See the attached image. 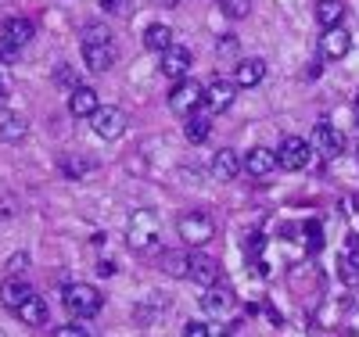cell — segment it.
<instances>
[{
	"label": "cell",
	"mask_w": 359,
	"mask_h": 337,
	"mask_svg": "<svg viewBox=\"0 0 359 337\" xmlns=\"http://www.w3.org/2000/svg\"><path fill=\"white\" fill-rule=\"evenodd\" d=\"M184 337H208V323H201V319H191V323L184 326Z\"/></svg>",
	"instance_id": "cell-35"
},
{
	"label": "cell",
	"mask_w": 359,
	"mask_h": 337,
	"mask_svg": "<svg viewBox=\"0 0 359 337\" xmlns=\"http://www.w3.org/2000/svg\"><path fill=\"white\" fill-rule=\"evenodd\" d=\"M201 101H205V90L194 79H180L169 94V108L180 115H194V108H201Z\"/></svg>",
	"instance_id": "cell-3"
},
{
	"label": "cell",
	"mask_w": 359,
	"mask_h": 337,
	"mask_svg": "<svg viewBox=\"0 0 359 337\" xmlns=\"http://www.w3.org/2000/svg\"><path fill=\"white\" fill-rule=\"evenodd\" d=\"M266 79V61L262 57H245L233 69V86H259Z\"/></svg>",
	"instance_id": "cell-14"
},
{
	"label": "cell",
	"mask_w": 359,
	"mask_h": 337,
	"mask_svg": "<svg viewBox=\"0 0 359 337\" xmlns=\"http://www.w3.org/2000/svg\"><path fill=\"white\" fill-rule=\"evenodd\" d=\"M0 337H4V333H0Z\"/></svg>",
	"instance_id": "cell-43"
},
{
	"label": "cell",
	"mask_w": 359,
	"mask_h": 337,
	"mask_svg": "<svg viewBox=\"0 0 359 337\" xmlns=\"http://www.w3.org/2000/svg\"><path fill=\"white\" fill-rule=\"evenodd\" d=\"M62 301H65V309H69L72 319H90V316H97L101 305H104L101 291L90 287V284H72V287H65Z\"/></svg>",
	"instance_id": "cell-1"
},
{
	"label": "cell",
	"mask_w": 359,
	"mask_h": 337,
	"mask_svg": "<svg viewBox=\"0 0 359 337\" xmlns=\"http://www.w3.org/2000/svg\"><path fill=\"white\" fill-rule=\"evenodd\" d=\"M355 126H359V101H355Z\"/></svg>",
	"instance_id": "cell-42"
},
{
	"label": "cell",
	"mask_w": 359,
	"mask_h": 337,
	"mask_svg": "<svg viewBox=\"0 0 359 337\" xmlns=\"http://www.w3.org/2000/svg\"><path fill=\"white\" fill-rule=\"evenodd\" d=\"M101 4H104L108 11H130V8H126V0H101Z\"/></svg>",
	"instance_id": "cell-38"
},
{
	"label": "cell",
	"mask_w": 359,
	"mask_h": 337,
	"mask_svg": "<svg viewBox=\"0 0 359 337\" xmlns=\"http://www.w3.org/2000/svg\"><path fill=\"white\" fill-rule=\"evenodd\" d=\"M97 273H101V277H111L115 266H111V262H101V266H97Z\"/></svg>",
	"instance_id": "cell-39"
},
{
	"label": "cell",
	"mask_w": 359,
	"mask_h": 337,
	"mask_svg": "<svg viewBox=\"0 0 359 337\" xmlns=\"http://www.w3.org/2000/svg\"><path fill=\"white\" fill-rule=\"evenodd\" d=\"M187 69H191V50H187V47L172 43L169 50H162V76H169V79H184Z\"/></svg>",
	"instance_id": "cell-10"
},
{
	"label": "cell",
	"mask_w": 359,
	"mask_h": 337,
	"mask_svg": "<svg viewBox=\"0 0 359 337\" xmlns=\"http://www.w3.org/2000/svg\"><path fill=\"white\" fill-rule=\"evenodd\" d=\"M277 162H280V169H291V172L302 169L309 162V144L302 137H284L277 147Z\"/></svg>",
	"instance_id": "cell-6"
},
{
	"label": "cell",
	"mask_w": 359,
	"mask_h": 337,
	"mask_svg": "<svg viewBox=\"0 0 359 337\" xmlns=\"http://www.w3.org/2000/svg\"><path fill=\"white\" fill-rule=\"evenodd\" d=\"M97 108H101L97 90H90V86H76L72 94H69V111H72L76 118H90Z\"/></svg>",
	"instance_id": "cell-15"
},
{
	"label": "cell",
	"mask_w": 359,
	"mask_h": 337,
	"mask_svg": "<svg viewBox=\"0 0 359 337\" xmlns=\"http://www.w3.org/2000/svg\"><path fill=\"white\" fill-rule=\"evenodd\" d=\"M54 337H90V330L79 326V323H65V326H57V330H54Z\"/></svg>",
	"instance_id": "cell-32"
},
{
	"label": "cell",
	"mask_w": 359,
	"mask_h": 337,
	"mask_svg": "<svg viewBox=\"0 0 359 337\" xmlns=\"http://www.w3.org/2000/svg\"><path fill=\"white\" fill-rule=\"evenodd\" d=\"M130 248L144 252V248H151L155 237H158V219H155V212H137V216L130 219Z\"/></svg>",
	"instance_id": "cell-5"
},
{
	"label": "cell",
	"mask_w": 359,
	"mask_h": 337,
	"mask_svg": "<svg viewBox=\"0 0 359 337\" xmlns=\"http://www.w3.org/2000/svg\"><path fill=\"white\" fill-rule=\"evenodd\" d=\"M338 273H341V280H345V284H355V280H359V248H352L348 255H341Z\"/></svg>",
	"instance_id": "cell-27"
},
{
	"label": "cell",
	"mask_w": 359,
	"mask_h": 337,
	"mask_svg": "<svg viewBox=\"0 0 359 337\" xmlns=\"http://www.w3.org/2000/svg\"><path fill=\"white\" fill-rule=\"evenodd\" d=\"M25 269H29V255L25 252H15L8 259V273H11V277H18V273H25Z\"/></svg>",
	"instance_id": "cell-31"
},
{
	"label": "cell",
	"mask_w": 359,
	"mask_h": 337,
	"mask_svg": "<svg viewBox=\"0 0 359 337\" xmlns=\"http://www.w3.org/2000/svg\"><path fill=\"white\" fill-rule=\"evenodd\" d=\"M4 104H8V90H4V86H0V108H4Z\"/></svg>",
	"instance_id": "cell-41"
},
{
	"label": "cell",
	"mask_w": 359,
	"mask_h": 337,
	"mask_svg": "<svg viewBox=\"0 0 359 337\" xmlns=\"http://www.w3.org/2000/svg\"><path fill=\"white\" fill-rule=\"evenodd\" d=\"M36 291L29 287L25 280H18V277H11V280H4V287H0V301H4V309H11V312H18L22 305L33 298Z\"/></svg>",
	"instance_id": "cell-13"
},
{
	"label": "cell",
	"mask_w": 359,
	"mask_h": 337,
	"mask_svg": "<svg viewBox=\"0 0 359 337\" xmlns=\"http://www.w3.org/2000/svg\"><path fill=\"white\" fill-rule=\"evenodd\" d=\"M165 305H169V301H165V298H162L158 291H151V298H147V305H140V309H137V319H140V323H155V319H158V316L165 312Z\"/></svg>",
	"instance_id": "cell-25"
},
{
	"label": "cell",
	"mask_w": 359,
	"mask_h": 337,
	"mask_svg": "<svg viewBox=\"0 0 359 337\" xmlns=\"http://www.w3.org/2000/svg\"><path fill=\"white\" fill-rule=\"evenodd\" d=\"M33 33H36V29H33V22H29V18H8L4 22V40L8 43H15V47H25L29 40H33Z\"/></svg>",
	"instance_id": "cell-19"
},
{
	"label": "cell",
	"mask_w": 359,
	"mask_h": 337,
	"mask_svg": "<svg viewBox=\"0 0 359 337\" xmlns=\"http://www.w3.org/2000/svg\"><path fill=\"white\" fill-rule=\"evenodd\" d=\"M54 79L62 83V86H69V90H76V86H79V83H76V72H72L69 65H62V69H57V72H54Z\"/></svg>",
	"instance_id": "cell-34"
},
{
	"label": "cell",
	"mask_w": 359,
	"mask_h": 337,
	"mask_svg": "<svg viewBox=\"0 0 359 337\" xmlns=\"http://www.w3.org/2000/svg\"><path fill=\"white\" fill-rule=\"evenodd\" d=\"M90 126H94V133L101 140H118L126 133V111L118 108H97L94 115H90Z\"/></svg>",
	"instance_id": "cell-4"
},
{
	"label": "cell",
	"mask_w": 359,
	"mask_h": 337,
	"mask_svg": "<svg viewBox=\"0 0 359 337\" xmlns=\"http://www.w3.org/2000/svg\"><path fill=\"white\" fill-rule=\"evenodd\" d=\"M219 11H223L226 18H248L252 0H219Z\"/></svg>",
	"instance_id": "cell-30"
},
{
	"label": "cell",
	"mask_w": 359,
	"mask_h": 337,
	"mask_svg": "<svg viewBox=\"0 0 359 337\" xmlns=\"http://www.w3.org/2000/svg\"><path fill=\"white\" fill-rule=\"evenodd\" d=\"M90 169H94V162H90V158H62V172H65L69 179H79V176H86Z\"/></svg>",
	"instance_id": "cell-29"
},
{
	"label": "cell",
	"mask_w": 359,
	"mask_h": 337,
	"mask_svg": "<svg viewBox=\"0 0 359 337\" xmlns=\"http://www.w3.org/2000/svg\"><path fill=\"white\" fill-rule=\"evenodd\" d=\"M313 140H316V151H323L327 158H334V155H341V151H345V133L334 130L331 122H320L316 133H313Z\"/></svg>",
	"instance_id": "cell-12"
},
{
	"label": "cell",
	"mask_w": 359,
	"mask_h": 337,
	"mask_svg": "<svg viewBox=\"0 0 359 337\" xmlns=\"http://www.w3.org/2000/svg\"><path fill=\"white\" fill-rule=\"evenodd\" d=\"M348 47H352V40H348V33H345L341 25L323 29V36H320V50H323V57L338 61V57H345V54H348Z\"/></svg>",
	"instance_id": "cell-11"
},
{
	"label": "cell",
	"mask_w": 359,
	"mask_h": 337,
	"mask_svg": "<svg viewBox=\"0 0 359 337\" xmlns=\"http://www.w3.org/2000/svg\"><path fill=\"white\" fill-rule=\"evenodd\" d=\"M25 133H29V122L18 118V115H8L4 122H0V140H8V144H18Z\"/></svg>",
	"instance_id": "cell-23"
},
{
	"label": "cell",
	"mask_w": 359,
	"mask_h": 337,
	"mask_svg": "<svg viewBox=\"0 0 359 337\" xmlns=\"http://www.w3.org/2000/svg\"><path fill=\"white\" fill-rule=\"evenodd\" d=\"M306 233H309V248L320 252V248H323V230H320V223H306Z\"/></svg>",
	"instance_id": "cell-33"
},
{
	"label": "cell",
	"mask_w": 359,
	"mask_h": 337,
	"mask_svg": "<svg viewBox=\"0 0 359 337\" xmlns=\"http://www.w3.org/2000/svg\"><path fill=\"white\" fill-rule=\"evenodd\" d=\"M187 280H194L201 291L212 287V284H219V262L208 259V255H191V273H187Z\"/></svg>",
	"instance_id": "cell-8"
},
{
	"label": "cell",
	"mask_w": 359,
	"mask_h": 337,
	"mask_svg": "<svg viewBox=\"0 0 359 337\" xmlns=\"http://www.w3.org/2000/svg\"><path fill=\"white\" fill-rule=\"evenodd\" d=\"M162 269L169 273V277L187 280V273H191V255H176V252H169V255L162 259Z\"/></svg>",
	"instance_id": "cell-26"
},
{
	"label": "cell",
	"mask_w": 359,
	"mask_h": 337,
	"mask_svg": "<svg viewBox=\"0 0 359 337\" xmlns=\"http://www.w3.org/2000/svg\"><path fill=\"white\" fill-rule=\"evenodd\" d=\"M83 43H111L108 25H104V22H90V25L83 29Z\"/></svg>",
	"instance_id": "cell-28"
},
{
	"label": "cell",
	"mask_w": 359,
	"mask_h": 337,
	"mask_svg": "<svg viewBox=\"0 0 359 337\" xmlns=\"http://www.w3.org/2000/svg\"><path fill=\"white\" fill-rule=\"evenodd\" d=\"M205 104H208V111H226V108L233 104V86L223 83V79L208 83V90H205Z\"/></svg>",
	"instance_id": "cell-18"
},
{
	"label": "cell",
	"mask_w": 359,
	"mask_h": 337,
	"mask_svg": "<svg viewBox=\"0 0 359 337\" xmlns=\"http://www.w3.org/2000/svg\"><path fill=\"white\" fill-rule=\"evenodd\" d=\"M341 18H345V4H341V0H320V4H316V22L323 29L341 25Z\"/></svg>",
	"instance_id": "cell-22"
},
{
	"label": "cell",
	"mask_w": 359,
	"mask_h": 337,
	"mask_svg": "<svg viewBox=\"0 0 359 337\" xmlns=\"http://www.w3.org/2000/svg\"><path fill=\"white\" fill-rule=\"evenodd\" d=\"M184 133H187L191 144H205L208 133H212V122H208L205 115H191V118H187V126H184Z\"/></svg>",
	"instance_id": "cell-24"
},
{
	"label": "cell",
	"mask_w": 359,
	"mask_h": 337,
	"mask_svg": "<svg viewBox=\"0 0 359 337\" xmlns=\"http://www.w3.org/2000/svg\"><path fill=\"white\" fill-rule=\"evenodd\" d=\"M180 237H184L191 248H201V244H208V240L216 237L212 216H208V212H201V208L184 212V216H180Z\"/></svg>",
	"instance_id": "cell-2"
},
{
	"label": "cell",
	"mask_w": 359,
	"mask_h": 337,
	"mask_svg": "<svg viewBox=\"0 0 359 337\" xmlns=\"http://www.w3.org/2000/svg\"><path fill=\"white\" fill-rule=\"evenodd\" d=\"M144 47L147 50H169L172 47V29L169 25H162V22H155V25H147L144 29Z\"/></svg>",
	"instance_id": "cell-20"
},
{
	"label": "cell",
	"mask_w": 359,
	"mask_h": 337,
	"mask_svg": "<svg viewBox=\"0 0 359 337\" xmlns=\"http://www.w3.org/2000/svg\"><path fill=\"white\" fill-rule=\"evenodd\" d=\"M216 50H219V57H226V54H237V40H233V36H223Z\"/></svg>",
	"instance_id": "cell-37"
},
{
	"label": "cell",
	"mask_w": 359,
	"mask_h": 337,
	"mask_svg": "<svg viewBox=\"0 0 359 337\" xmlns=\"http://www.w3.org/2000/svg\"><path fill=\"white\" fill-rule=\"evenodd\" d=\"M15 57H18V47H15V43H8L4 36H0V61H4V65H11Z\"/></svg>",
	"instance_id": "cell-36"
},
{
	"label": "cell",
	"mask_w": 359,
	"mask_h": 337,
	"mask_svg": "<svg viewBox=\"0 0 359 337\" xmlns=\"http://www.w3.org/2000/svg\"><path fill=\"white\" fill-rule=\"evenodd\" d=\"M18 319L25 323V326H43L47 323V305H43V298L40 294H33L22 309H18Z\"/></svg>",
	"instance_id": "cell-21"
},
{
	"label": "cell",
	"mask_w": 359,
	"mask_h": 337,
	"mask_svg": "<svg viewBox=\"0 0 359 337\" xmlns=\"http://www.w3.org/2000/svg\"><path fill=\"white\" fill-rule=\"evenodd\" d=\"M277 165H280V162H277V151H269V147H252L248 158H245V172L255 176V179H266Z\"/></svg>",
	"instance_id": "cell-9"
},
{
	"label": "cell",
	"mask_w": 359,
	"mask_h": 337,
	"mask_svg": "<svg viewBox=\"0 0 359 337\" xmlns=\"http://www.w3.org/2000/svg\"><path fill=\"white\" fill-rule=\"evenodd\" d=\"M245 169V162L237 158V151H230V147H223V151H216V158H212V176L216 179H223V183H230L237 172Z\"/></svg>",
	"instance_id": "cell-16"
},
{
	"label": "cell",
	"mask_w": 359,
	"mask_h": 337,
	"mask_svg": "<svg viewBox=\"0 0 359 337\" xmlns=\"http://www.w3.org/2000/svg\"><path fill=\"white\" fill-rule=\"evenodd\" d=\"M158 8H176V0H155Z\"/></svg>",
	"instance_id": "cell-40"
},
{
	"label": "cell",
	"mask_w": 359,
	"mask_h": 337,
	"mask_svg": "<svg viewBox=\"0 0 359 337\" xmlns=\"http://www.w3.org/2000/svg\"><path fill=\"white\" fill-rule=\"evenodd\" d=\"M233 301H237V298H233L230 287L212 284V287H205V294H201V312H205V316H230Z\"/></svg>",
	"instance_id": "cell-7"
},
{
	"label": "cell",
	"mask_w": 359,
	"mask_h": 337,
	"mask_svg": "<svg viewBox=\"0 0 359 337\" xmlns=\"http://www.w3.org/2000/svg\"><path fill=\"white\" fill-rule=\"evenodd\" d=\"M83 61L90 72H108L111 69V43H83Z\"/></svg>",
	"instance_id": "cell-17"
}]
</instances>
